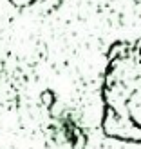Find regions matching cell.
<instances>
[{"label": "cell", "mask_w": 141, "mask_h": 149, "mask_svg": "<svg viewBox=\"0 0 141 149\" xmlns=\"http://www.w3.org/2000/svg\"><path fill=\"white\" fill-rule=\"evenodd\" d=\"M42 100L45 102V104H51V102H53V93H49V91H45V93L42 95Z\"/></svg>", "instance_id": "cell-2"}, {"label": "cell", "mask_w": 141, "mask_h": 149, "mask_svg": "<svg viewBox=\"0 0 141 149\" xmlns=\"http://www.w3.org/2000/svg\"><path fill=\"white\" fill-rule=\"evenodd\" d=\"M138 2H139V4H141V0H138Z\"/></svg>", "instance_id": "cell-3"}, {"label": "cell", "mask_w": 141, "mask_h": 149, "mask_svg": "<svg viewBox=\"0 0 141 149\" xmlns=\"http://www.w3.org/2000/svg\"><path fill=\"white\" fill-rule=\"evenodd\" d=\"M101 98V131L109 138L141 144V38L109 47Z\"/></svg>", "instance_id": "cell-1"}]
</instances>
